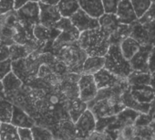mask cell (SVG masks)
I'll list each match as a JSON object with an SVG mask.
<instances>
[{
	"label": "cell",
	"mask_w": 155,
	"mask_h": 140,
	"mask_svg": "<svg viewBox=\"0 0 155 140\" xmlns=\"http://www.w3.org/2000/svg\"><path fill=\"white\" fill-rule=\"evenodd\" d=\"M78 44L87 56L104 57L110 46V37L100 28L81 33Z\"/></svg>",
	"instance_id": "obj_1"
},
{
	"label": "cell",
	"mask_w": 155,
	"mask_h": 140,
	"mask_svg": "<svg viewBox=\"0 0 155 140\" xmlns=\"http://www.w3.org/2000/svg\"><path fill=\"white\" fill-rule=\"evenodd\" d=\"M104 69L121 80H127L132 73L130 61L124 58L118 44H110L104 56Z\"/></svg>",
	"instance_id": "obj_2"
},
{
	"label": "cell",
	"mask_w": 155,
	"mask_h": 140,
	"mask_svg": "<svg viewBox=\"0 0 155 140\" xmlns=\"http://www.w3.org/2000/svg\"><path fill=\"white\" fill-rule=\"evenodd\" d=\"M54 55L67 67L68 73L81 74L82 65L88 57L84 50L79 46L78 41L63 46L54 52Z\"/></svg>",
	"instance_id": "obj_3"
},
{
	"label": "cell",
	"mask_w": 155,
	"mask_h": 140,
	"mask_svg": "<svg viewBox=\"0 0 155 140\" xmlns=\"http://www.w3.org/2000/svg\"><path fill=\"white\" fill-rule=\"evenodd\" d=\"M41 64V53L35 51L26 58L12 61V72L23 84H28L37 79Z\"/></svg>",
	"instance_id": "obj_4"
},
{
	"label": "cell",
	"mask_w": 155,
	"mask_h": 140,
	"mask_svg": "<svg viewBox=\"0 0 155 140\" xmlns=\"http://www.w3.org/2000/svg\"><path fill=\"white\" fill-rule=\"evenodd\" d=\"M54 29L59 30V34L53 41L52 44L53 52L62 48L63 46L77 42L81 35L79 30L73 26L70 19L66 18H61V19L57 23Z\"/></svg>",
	"instance_id": "obj_5"
},
{
	"label": "cell",
	"mask_w": 155,
	"mask_h": 140,
	"mask_svg": "<svg viewBox=\"0 0 155 140\" xmlns=\"http://www.w3.org/2000/svg\"><path fill=\"white\" fill-rule=\"evenodd\" d=\"M15 11L19 23L25 29L27 33L34 39L33 29L36 25L39 24V4L29 1L25 6Z\"/></svg>",
	"instance_id": "obj_6"
},
{
	"label": "cell",
	"mask_w": 155,
	"mask_h": 140,
	"mask_svg": "<svg viewBox=\"0 0 155 140\" xmlns=\"http://www.w3.org/2000/svg\"><path fill=\"white\" fill-rule=\"evenodd\" d=\"M97 119L91 110L87 109L75 123V136L81 139L88 138L96 131Z\"/></svg>",
	"instance_id": "obj_7"
},
{
	"label": "cell",
	"mask_w": 155,
	"mask_h": 140,
	"mask_svg": "<svg viewBox=\"0 0 155 140\" xmlns=\"http://www.w3.org/2000/svg\"><path fill=\"white\" fill-rule=\"evenodd\" d=\"M79 89V99L85 104L91 102L98 94V88L92 75L81 74L78 81Z\"/></svg>",
	"instance_id": "obj_8"
},
{
	"label": "cell",
	"mask_w": 155,
	"mask_h": 140,
	"mask_svg": "<svg viewBox=\"0 0 155 140\" xmlns=\"http://www.w3.org/2000/svg\"><path fill=\"white\" fill-rule=\"evenodd\" d=\"M39 24L48 28L54 29L61 19V15L57 6L39 2Z\"/></svg>",
	"instance_id": "obj_9"
},
{
	"label": "cell",
	"mask_w": 155,
	"mask_h": 140,
	"mask_svg": "<svg viewBox=\"0 0 155 140\" xmlns=\"http://www.w3.org/2000/svg\"><path fill=\"white\" fill-rule=\"evenodd\" d=\"M69 19L71 23L73 24V26L79 30L80 33L100 28L99 19L90 16L89 14H87L85 11H83L81 9Z\"/></svg>",
	"instance_id": "obj_10"
},
{
	"label": "cell",
	"mask_w": 155,
	"mask_h": 140,
	"mask_svg": "<svg viewBox=\"0 0 155 140\" xmlns=\"http://www.w3.org/2000/svg\"><path fill=\"white\" fill-rule=\"evenodd\" d=\"M152 47H153L152 45L140 47L139 51L129 60L130 67L132 69V72L144 73H149L148 61H149V56H150Z\"/></svg>",
	"instance_id": "obj_11"
},
{
	"label": "cell",
	"mask_w": 155,
	"mask_h": 140,
	"mask_svg": "<svg viewBox=\"0 0 155 140\" xmlns=\"http://www.w3.org/2000/svg\"><path fill=\"white\" fill-rule=\"evenodd\" d=\"M115 16L119 22L123 25L130 26L134 22L138 21V18L136 17L130 0H120Z\"/></svg>",
	"instance_id": "obj_12"
},
{
	"label": "cell",
	"mask_w": 155,
	"mask_h": 140,
	"mask_svg": "<svg viewBox=\"0 0 155 140\" xmlns=\"http://www.w3.org/2000/svg\"><path fill=\"white\" fill-rule=\"evenodd\" d=\"M93 77H94V81H95L98 90L113 88L120 84L123 81H125V80H121L116 77L114 74L110 73L104 68L101 70L100 72H98L96 74H94Z\"/></svg>",
	"instance_id": "obj_13"
},
{
	"label": "cell",
	"mask_w": 155,
	"mask_h": 140,
	"mask_svg": "<svg viewBox=\"0 0 155 140\" xmlns=\"http://www.w3.org/2000/svg\"><path fill=\"white\" fill-rule=\"evenodd\" d=\"M129 91L140 104H150L155 98V91L150 85H129Z\"/></svg>",
	"instance_id": "obj_14"
},
{
	"label": "cell",
	"mask_w": 155,
	"mask_h": 140,
	"mask_svg": "<svg viewBox=\"0 0 155 140\" xmlns=\"http://www.w3.org/2000/svg\"><path fill=\"white\" fill-rule=\"evenodd\" d=\"M11 125L17 128H32L35 125L34 119L22 108L14 104L13 115L11 118Z\"/></svg>",
	"instance_id": "obj_15"
},
{
	"label": "cell",
	"mask_w": 155,
	"mask_h": 140,
	"mask_svg": "<svg viewBox=\"0 0 155 140\" xmlns=\"http://www.w3.org/2000/svg\"><path fill=\"white\" fill-rule=\"evenodd\" d=\"M121 102H122L123 105L125 106V108L133 110L141 114H149L150 104H140L136 100H134L133 97L131 96V94H130L129 86L123 91V93L121 94Z\"/></svg>",
	"instance_id": "obj_16"
},
{
	"label": "cell",
	"mask_w": 155,
	"mask_h": 140,
	"mask_svg": "<svg viewBox=\"0 0 155 140\" xmlns=\"http://www.w3.org/2000/svg\"><path fill=\"white\" fill-rule=\"evenodd\" d=\"M2 84L6 94V100H8L11 96H14L16 93H18L23 86V83L13 72L9 73L2 80Z\"/></svg>",
	"instance_id": "obj_17"
},
{
	"label": "cell",
	"mask_w": 155,
	"mask_h": 140,
	"mask_svg": "<svg viewBox=\"0 0 155 140\" xmlns=\"http://www.w3.org/2000/svg\"><path fill=\"white\" fill-rule=\"evenodd\" d=\"M104 68V57L88 56L82 65L81 74L94 75Z\"/></svg>",
	"instance_id": "obj_18"
},
{
	"label": "cell",
	"mask_w": 155,
	"mask_h": 140,
	"mask_svg": "<svg viewBox=\"0 0 155 140\" xmlns=\"http://www.w3.org/2000/svg\"><path fill=\"white\" fill-rule=\"evenodd\" d=\"M78 1L81 9L95 19H99V18L104 14L101 0H78Z\"/></svg>",
	"instance_id": "obj_19"
},
{
	"label": "cell",
	"mask_w": 155,
	"mask_h": 140,
	"mask_svg": "<svg viewBox=\"0 0 155 140\" xmlns=\"http://www.w3.org/2000/svg\"><path fill=\"white\" fill-rule=\"evenodd\" d=\"M100 29L103 30L109 37H110L120 27V23L116 18L115 14H103L99 18Z\"/></svg>",
	"instance_id": "obj_20"
},
{
	"label": "cell",
	"mask_w": 155,
	"mask_h": 140,
	"mask_svg": "<svg viewBox=\"0 0 155 140\" xmlns=\"http://www.w3.org/2000/svg\"><path fill=\"white\" fill-rule=\"evenodd\" d=\"M130 37H131L133 39H135L141 47L152 45L150 41V39H149V36L147 34L145 28L143 27L142 24H140L138 21H136L130 25Z\"/></svg>",
	"instance_id": "obj_21"
},
{
	"label": "cell",
	"mask_w": 155,
	"mask_h": 140,
	"mask_svg": "<svg viewBox=\"0 0 155 140\" xmlns=\"http://www.w3.org/2000/svg\"><path fill=\"white\" fill-rule=\"evenodd\" d=\"M57 8L61 17L66 19H70L81 9L78 0H59L57 4Z\"/></svg>",
	"instance_id": "obj_22"
},
{
	"label": "cell",
	"mask_w": 155,
	"mask_h": 140,
	"mask_svg": "<svg viewBox=\"0 0 155 140\" xmlns=\"http://www.w3.org/2000/svg\"><path fill=\"white\" fill-rule=\"evenodd\" d=\"M120 49L125 59L130 60L140 49V45L131 37H128L120 43Z\"/></svg>",
	"instance_id": "obj_23"
},
{
	"label": "cell",
	"mask_w": 155,
	"mask_h": 140,
	"mask_svg": "<svg viewBox=\"0 0 155 140\" xmlns=\"http://www.w3.org/2000/svg\"><path fill=\"white\" fill-rule=\"evenodd\" d=\"M87 109V104L83 103L79 98L70 100L68 103V113L71 121L75 123Z\"/></svg>",
	"instance_id": "obj_24"
},
{
	"label": "cell",
	"mask_w": 155,
	"mask_h": 140,
	"mask_svg": "<svg viewBox=\"0 0 155 140\" xmlns=\"http://www.w3.org/2000/svg\"><path fill=\"white\" fill-rule=\"evenodd\" d=\"M14 104L6 99L0 100V123L10 124L13 115Z\"/></svg>",
	"instance_id": "obj_25"
},
{
	"label": "cell",
	"mask_w": 155,
	"mask_h": 140,
	"mask_svg": "<svg viewBox=\"0 0 155 140\" xmlns=\"http://www.w3.org/2000/svg\"><path fill=\"white\" fill-rule=\"evenodd\" d=\"M0 140H20L18 128L11 124H1Z\"/></svg>",
	"instance_id": "obj_26"
},
{
	"label": "cell",
	"mask_w": 155,
	"mask_h": 140,
	"mask_svg": "<svg viewBox=\"0 0 155 140\" xmlns=\"http://www.w3.org/2000/svg\"><path fill=\"white\" fill-rule=\"evenodd\" d=\"M130 26L120 24V27L117 29V30L110 37V44H118L125 39L126 38L130 37Z\"/></svg>",
	"instance_id": "obj_27"
},
{
	"label": "cell",
	"mask_w": 155,
	"mask_h": 140,
	"mask_svg": "<svg viewBox=\"0 0 155 140\" xmlns=\"http://www.w3.org/2000/svg\"><path fill=\"white\" fill-rule=\"evenodd\" d=\"M29 54H31V53L29 52V50H28V48L25 45L13 44V45L9 46V55H10V60L12 61L26 58Z\"/></svg>",
	"instance_id": "obj_28"
},
{
	"label": "cell",
	"mask_w": 155,
	"mask_h": 140,
	"mask_svg": "<svg viewBox=\"0 0 155 140\" xmlns=\"http://www.w3.org/2000/svg\"><path fill=\"white\" fill-rule=\"evenodd\" d=\"M127 82L129 85H150V73L132 72Z\"/></svg>",
	"instance_id": "obj_29"
},
{
	"label": "cell",
	"mask_w": 155,
	"mask_h": 140,
	"mask_svg": "<svg viewBox=\"0 0 155 140\" xmlns=\"http://www.w3.org/2000/svg\"><path fill=\"white\" fill-rule=\"evenodd\" d=\"M31 133L34 140H55L52 132L40 125H34L31 128Z\"/></svg>",
	"instance_id": "obj_30"
},
{
	"label": "cell",
	"mask_w": 155,
	"mask_h": 140,
	"mask_svg": "<svg viewBox=\"0 0 155 140\" xmlns=\"http://www.w3.org/2000/svg\"><path fill=\"white\" fill-rule=\"evenodd\" d=\"M130 1L138 19L146 13L151 5L150 0H130Z\"/></svg>",
	"instance_id": "obj_31"
},
{
	"label": "cell",
	"mask_w": 155,
	"mask_h": 140,
	"mask_svg": "<svg viewBox=\"0 0 155 140\" xmlns=\"http://www.w3.org/2000/svg\"><path fill=\"white\" fill-rule=\"evenodd\" d=\"M120 0H101L103 11L105 14H115Z\"/></svg>",
	"instance_id": "obj_32"
},
{
	"label": "cell",
	"mask_w": 155,
	"mask_h": 140,
	"mask_svg": "<svg viewBox=\"0 0 155 140\" xmlns=\"http://www.w3.org/2000/svg\"><path fill=\"white\" fill-rule=\"evenodd\" d=\"M153 20H155V4H152L151 3L150 7L146 11V13L140 19H138V22L140 24H142L143 25V24L151 22Z\"/></svg>",
	"instance_id": "obj_33"
},
{
	"label": "cell",
	"mask_w": 155,
	"mask_h": 140,
	"mask_svg": "<svg viewBox=\"0 0 155 140\" xmlns=\"http://www.w3.org/2000/svg\"><path fill=\"white\" fill-rule=\"evenodd\" d=\"M11 72H12V60L10 59L0 61V81H2Z\"/></svg>",
	"instance_id": "obj_34"
},
{
	"label": "cell",
	"mask_w": 155,
	"mask_h": 140,
	"mask_svg": "<svg viewBox=\"0 0 155 140\" xmlns=\"http://www.w3.org/2000/svg\"><path fill=\"white\" fill-rule=\"evenodd\" d=\"M14 10V0H0V16Z\"/></svg>",
	"instance_id": "obj_35"
},
{
	"label": "cell",
	"mask_w": 155,
	"mask_h": 140,
	"mask_svg": "<svg viewBox=\"0 0 155 140\" xmlns=\"http://www.w3.org/2000/svg\"><path fill=\"white\" fill-rule=\"evenodd\" d=\"M143 27L145 28V29L147 31V34L149 36L150 43L153 45L155 43V20L146 23V24H143Z\"/></svg>",
	"instance_id": "obj_36"
},
{
	"label": "cell",
	"mask_w": 155,
	"mask_h": 140,
	"mask_svg": "<svg viewBox=\"0 0 155 140\" xmlns=\"http://www.w3.org/2000/svg\"><path fill=\"white\" fill-rule=\"evenodd\" d=\"M20 140H34L30 128H18Z\"/></svg>",
	"instance_id": "obj_37"
},
{
	"label": "cell",
	"mask_w": 155,
	"mask_h": 140,
	"mask_svg": "<svg viewBox=\"0 0 155 140\" xmlns=\"http://www.w3.org/2000/svg\"><path fill=\"white\" fill-rule=\"evenodd\" d=\"M10 59L9 55V47L3 43H0V61Z\"/></svg>",
	"instance_id": "obj_38"
},
{
	"label": "cell",
	"mask_w": 155,
	"mask_h": 140,
	"mask_svg": "<svg viewBox=\"0 0 155 140\" xmlns=\"http://www.w3.org/2000/svg\"><path fill=\"white\" fill-rule=\"evenodd\" d=\"M148 69L149 73H151L155 71V46L152 47L150 56H149V61H148Z\"/></svg>",
	"instance_id": "obj_39"
},
{
	"label": "cell",
	"mask_w": 155,
	"mask_h": 140,
	"mask_svg": "<svg viewBox=\"0 0 155 140\" xmlns=\"http://www.w3.org/2000/svg\"><path fill=\"white\" fill-rule=\"evenodd\" d=\"M104 135L102 133H100V132H97L95 131L94 133H92L89 137H88V140H104Z\"/></svg>",
	"instance_id": "obj_40"
},
{
	"label": "cell",
	"mask_w": 155,
	"mask_h": 140,
	"mask_svg": "<svg viewBox=\"0 0 155 140\" xmlns=\"http://www.w3.org/2000/svg\"><path fill=\"white\" fill-rule=\"evenodd\" d=\"M28 2H29V0H14V9L18 10L23 6H25Z\"/></svg>",
	"instance_id": "obj_41"
},
{
	"label": "cell",
	"mask_w": 155,
	"mask_h": 140,
	"mask_svg": "<svg viewBox=\"0 0 155 140\" xmlns=\"http://www.w3.org/2000/svg\"><path fill=\"white\" fill-rule=\"evenodd\" d=\"M150 86L155 91V71L150 73Z\"/></svg>",
	"instance_id": "obj_42"
},
{
	"label": "cell",
	"mask_w": 155,
	"mask_h": 140,
	"mask_svg": "<svg viewBox=\"0 0 155 140\" xmlns=\"http://www.w3.org/2000/svg\"><path fill=\"white\" fill-rule=\"evenodd\" d=\"M3 99H6V94H5L2 81H0V100H3Z\"/></svg>",
	"instance_id": "obj_43"
},
{
	"label": "cell",
	"mask_w": 155,
	"mask_h": 140,
	"mask_svg": "<svg viewBox=\"0 0 155 140\" xmlns=\"http://www.w3.org/2000/svg\"><path fill=\"white\" fill-rule=\"evenodd\" d=\"M41 2L46 3V4H49V5H54L57 6V4L59 2V0H42Z\"/></svg>",
	"instance_id": "obj_44"
},
{
	"label": "cell",
	"mask_w": 155,
	"mask_h": 140,
	"mask_svg": "<svg viewBox=\"0 0 155 140\" xmlns=\"http://www.w3.org/2000/svg\"><path fill=\"white\" fill-rule=\"evenodd\" d=\"M29 1H32V2H37V3H39V2H41L42 0H29Z\"/></svg>",
	"instance_id": "obj_45"
},
{
	"label": "cell",
	"mask_w": 155,
	"mask_h": 140,
	"mask_svg": "<svg viewBox=\"0 0 155 140\" xmlns=\"http://www.w3.org/2000/svg\"><path fill=\"white\" fill-rule=\"evenodd\" d=\"M150 1H151L152 4H155V0H150Z\"/></svg>",
	"instance_id": "obj_46"
},
{
	"label": "cell",
	"mask_w": 155,
	"mask_h": 140,
	"mask_svg": "<svg viewBox=\"0 0 155 140\" xmlns=\"http://www.w3.org/2000/svg\"><path fill=\"white\" fill-rule=\"evenodd\" d=\"M153 46H155V43H154V44H153Z\"/></svg>",
	"instance_id": "obj_47"
},
{
	"label": "cell",
	"mask_w": 155,
	"mask_h": 140,
	"mask_svg": "<svg viewBox=\"0 0 155 140\" xmlns=\"http://www.w3.org/2000/svg\"><path fill=\"white\" fill-rule=\"evenodd\" d=\"M0 125H1V123H0Z\"/></svg>",
	"instance_id": "obj_48"
},
{
	"label": "cell",
	"mask_w": 155,
	"mask_h": 140,
	"mask_svg": "<svg viewBox=\"0 0 155 140\" xmlns=\"http://www.w3.org/2000/svg\"><path fill=\"white\" fill-rule=\"evenodd\" d=\"M0 43H1V41H0Z\"/></svg>",
	"instance_id": "obj_49"
}]
</instances>
